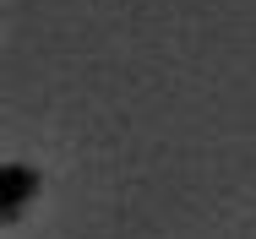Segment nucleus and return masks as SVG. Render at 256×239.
I'll list each match as a JSON object with an SVG mask.
<instances>
[{"mask_svg": "<svg viewBox=\"0 0 256 239\" xmlns=\"http://www.w3.org/2000/svg\"><path fill=\"white\" fill-rule=\"evenodd\" d=\"M38 191V174L28 169V163H6V180H0V207H6V218H16L28 201Z\"/></svg>", "mask_w": 256, "mask_h": 239, "instance_id": "1", "label": "nucleus"}]
</instances>
